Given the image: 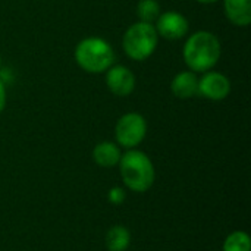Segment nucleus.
<instances>
[{
	"instance_id": "2",
	"label": "nucleus",
	"mask_w": 251,
	"mask_h": 251,
	"mask_svg": "<svg viewBox=\"0 0 251 251\" xmlns=\"http://www.w3.org/2000/svg\"><path fill=\"white\" fill-rule=\"evenodd\" d=\"M182 56L191 71L207 72L221 57V43L213 32L197 31L185 41Z\"/></svg>"
},
{
	"instance_id": "7",
	"label": "nucleus",
	"mask_w": 251,
	"mask_h": 251,
	"mask_svg": "<svg viewBox=\"0 0 251 251\" xmlns=\"http://www.w3.org/2000/svg\"><path fill=\"white\" fill-rule=\"evenodd\" d=\"M231 93V82L229 79L221 74L207 71L204 72L203 78L199 79V94L209 100H224Z\"/></svg>"
},
{
	"instance_id": "15",
	"label": "nucleus",
	"mask_w": 251,
	"mask_h": 251,
	"mask_svg": "<svg viewBox=\"0 0 251 251\" xmlns=\"http://www.w3.org/2000/svg\"><path fill=\"white\" fill-rule=\"evenodd\" d=\"M107 200L113 206H121L126 200V191L122 187H113L107 193Z\"/></svg>"
},
{
	"instance_id": "14",
	"label": "nucleus",
	"mask_w": 251,
	"mask_h": 251,
	"mask_svg": "<svg viewBox=\"0 0 251 251\" xmlns=\"http://www.w3.org/2000/svg\"><path fill=\"white\" fill-rule=\"evenodd\" d=\"M137 15L141 22L153 24L160 15V6L157 0H140L137 6Z\"/></svg>"
},
{
	"instance_id": "8",
	"label": "nucleus",
	"mask_w": 251,
	"mask_h": 251,
	"mask_svg": "<svg viewBox=\"0 0 251 251\" xmlns=\"http://www.w3.org/2000/svg\"><path fill=\"white\" fill-rule=\"evenodd\" d=\"M106 84L115 96L126 97L135 88V76L126 66H110L106 71Z\"/></svg>"
},
{
	"instance_id": "12",
	"label": "nucleus",
	"mask_w": 251,
	"mask_h": 251,
	"mask_svg": "<svg viewBox=\"0 0 251 251\" xmlns=\"http://www.w3.org/2000/svg\"><path fill=\"white\" fill-rule=\"evenodd\" d=\"M131 244V232L124 225L112 226L106 234L107 251H126Z\"/></svg>"
},
{
	"instance_id": "4",
	"label": "nucleus",
	"mask_w": 251,
	"mask_h": 251,
	"mask_svg": "<svg viewBox=\"0 0 251 251\" xmlns=\"http://www.w3.org/2000/svg\"><path fill=\"white\" fill-rule=\"evenodd\" d=\"M157 41L159 35L154 25L140 21L126 29L122 38V46L128 57L141 62L153 54L157 47Z\"/></svg>"
},
{
	"instance_id": "13",
	"label": "nucleus",
	"mask_w": 251,
	"mask_h": 251,
	"mask_svg": "<svg viewBox=\"0 0 251 251\" xmlns=\"http://www.w3.org/2000/svg\"><path fill=\"white\" fill-rule=\"evenodd\" d=\"M222 251H251L250 235L244 231L231 232L224 241Z\"/></svg>"
},
{
	"instance_id": "6",
	"label": "nucleus",
	"mask_w": 251,
	"mask_h": 251,
	"mask_svg": "<svg viewBox=\"0 0 251 251\" xmlns=\"http://www.w3.org/2000/svg\"><path fill=\"white\" fill-rule=\"evenodd\" d=\"M154 28L157 31V35H162L166 40H179L187 35L190 25L184 15L175 10H169L159 15Z\"/></svg>"
},
{
	"instance_id": "17",
	"label": "nucleus",
	"mask_w": 251,
	"mask_h": 251,
	"mask_svg": "<svg viewBox=\"0 0 251 251\" xmlns=\"http://www.w3.org/2000/svg\"><path fill=\"white\" fill-rule=\"evenodd\" d=\"M199 3H204V4H210V3H215L218 0H197Z\"/></svg>"
},
{
	"instance_id": "1",
	"label": "nucleus",
	"mask_w": 251,
	"mask_h": 251,
	"mask_svg": "<svg viewBox=\"0 0 251 251\" xmlns=\"http://www.w3.org/2000/svg\"><path fill=\"white\" fill-rule=\"evenodd\" d=\"M125 187L134 193L149 191L156 179L154 165L150 157L140 150L131 149L121 156L118 163Z\"/></svg>"
},
{
	"instance_id": "9",
	"label": "nucleus",
	"mask_w": 251,
	"mask_h": 251,
	"mask_svg": "<svg viewBox=\"0 0 251 251\" xmlns=\"http://www.w3.org/2000/svg\"><path fill=\"white\" fill-rule=\"evenodd\" d=\"M171 90L178 99H191L199 94V78L193 71L179 72L172 79Z\"/></svg>"
},
{
	"instance_id": "5",
	"label": "nucleus",
	"mask_w": 251,
	"mask_h": 251,
	"mask_svg": "<svg viewBox=\"0 0 251 251\" xmlns=\"http://www.w3.org/2000/svg\"><path fill=\"white\" fill-rule=\"evenodd\" d=\"M146 134H147V122L144 116L137 112H129L121 116L115 128V137L118 146L126 150L140 146L146 138Z\"/></svg>"
},
{
	"instance_id": "16",
	"label": "nucleus",
	"mask_w": 251,
	"mask_h": 251,
	"mask_svg": "<svg viewBox=\"0 0 251 251\" xmlns=\"http://www.w3.org/2000/svg\"><path fill=\"white\" fill-rule=\"evenodd\" d=\"M4 106H6V88L3 81L0 79V113L3 112Z\"/></svg>"
},
{
	"instance_id": "3",
	"label": "nucleus",
	"mask_w": 251,
	"mask_h": 251,
	"mask_svg": "<svg viewBox=\"0 0 251 251\" xmlns=\"http://www.w3.org/2000/svg\"><path fill=\"white\" fill-rule=\"evenodd\" d=\"M75 60L84 71L100 74L106 72L113 65L115 51L106 40L88 37L75 47Z\"/></svg>"
},
{
	"instance_id": "18",
	"label": "nucleus",
	"mask_w": 251,
	"mask_h": 251,
	"mask_svg": "<svg viewBox=\"0 0 251 251\" xmlns=\"http://www.w3.org/2000/svg\"><path fill=\"white\" fill-rule=\"evenodd\" d=\"M0 66H1V59H0Z\"/></svg>"
},
{
	"instance_id": "10",
	"label": "nucleus",
	"mask_w": 251,
	"mask_h": 251,
	"mask_svg": "<svg viewBox=\"0 0 251 251\" xmlns=\"http://www.w3.org/2000/svg\"><path fill=\"white\" fill-rule=\"evenodd\" d=\"M226 18L238 26H247L251 22V0H224Z\"/></svg>"
},
{
	"instance_id": "11",
	"label": "nucleus",
	"mask_w": 251,
	"mask_h": 251,
	"mask_svg": "<svg viewBox=\"0 0 251 251\" xmlns=\"http://www.w3.org/2000/svg\"><path fill=\"white\" fill-rule=\"evenodd\" d=\"M122 156L121 147L112 141H101L93 150V159L96 165L101 168H113L119 163Z\"/></svg>"
}]
</instances>
